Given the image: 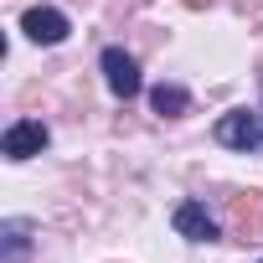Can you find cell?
<instances>
[{
	"instance_id": "cell-1",
	"label": "cell",
	"mask_w": 263,
	"mask_h": 263,
	"mask_svg": "<svg viewBox=\"0 0 263 263\" xmlns=\"http://www.w3.org/2000/svg\"><path fill=\"white\" fill-rule=\"evenodd\" d=\"M217 145H227V150H263V124H258V114H248V108L222 114V119H217Z\"/></svg>"
},
{
	"instance_id": "cell-2",
	"label": "cell",
	"mask_w": 263,
	"mask_h": 263,
	"mask_svg": "<svg viewBox=\"0 0 263 263\" xmlns=\"http://www.w3.org/2000/svg\"><path fill=\"white\" fill-rule=\"evenodd\" d=\"M0 150H6V160H31V155H42V150H47V124H36V119L11 124L6 140H0Z\"/></svg>"
},
{
	"instance_id": "cell-3",
	"label": "cell",
	"mask_w": 263,
	"mask_h": 263,
	"mask_svg": "<svg viewBox=\"0 0 263 263\" xmlns=\"http://www.w3.org/2000/svg\"><path fill=\"white\" fill-rule=\"evenodd\" d=\"M21 31L31 36V42H42V47H57V42H67V16L62 11H52V6H31L26 16H21Z\"/></svg>"
},
{
	"instance_id": "cell-4",
	"label": "cell",
	"mask_w": 263,
	"mask_h": 263,
	"mask_svg": "<svg viewBox=\"0 0 263 263\" xmlns=\"http://www.w3.org/2000/svg\"><path fill=\"white\" fill-rule=\"evenodd\" d=\"M103 78H108L114 98H135V93H140V62L129 57L124 47H108V52H103Z\"/></svg>"
},
{
	"instance_id": "cell-5",
	"label": "cell",
	"mask_w": 263,
	"mask_h": 263,
	"mask_svg": "<svg viewBox=\"0 0 263 263\" xmlns=\"http://www.w3.org/2000/svg\"><path fill=\"white\" fill-rule=\"evenodd\" d=\"M171 222H176V232L191 237V242H217V217H212L201 201H181Z\"/></svg>"
},
{
	"instance_id": "cell-6",
	"label": "cell",
	"mask_w": 263,
	"mask_h": 263,
	"mask_svg": "<svg viewBox=\"0 0 263 263\" xmlns=\"http://www.w3.org/2000/svg\"><path fill=\"white\" fill-rule=\"evenodd\" d=\"M26 248H31V222H26V217L0 222V263H21Z\"/></svg>"
},
{
	"instance_id": "cell-7",
	"label": "cell",
	"mask_w": 263,
	"mask_h": 263,
	"mask_svg": "<svg viewBox=\"0 0 263 263\" xmlns=\"http://www.w3.org/2000/svg\"><path fill=\"white\" fill-rule=\"evenodd\" d=\"M150 108H155V114H165V119H176V114H186V108H191V93H186L181 83H160V88L150 93Z\"/></svg>"
}]
</instances>
